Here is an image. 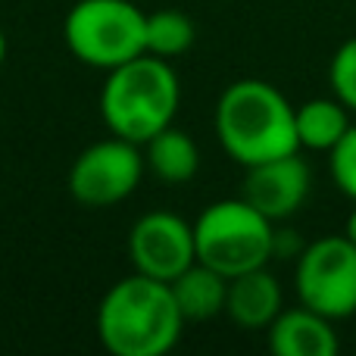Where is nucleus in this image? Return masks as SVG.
Here are the masks:
<instances>
[{
  "label": "nucleus",
  "mask_w": 356,
  "mask_h": 356,
  "mask_svg": "<svg viewBox=\"0 0 356 356\" xmlns=\"http://www.w3.org/2000/svg\"><path fill=\"white\" fill-rule=\"evenodd\" d=\"M181 328L172 284L141 272L116 282L97 307V334L116 356H163L178 344Z\"/></svg>",
  "instance_id": "nucleus-1"
},
{
  "label": "nucleus",
  "mask_w": 356,
  "mask_h": 356,
  "mask_svg": "<svg viewBox=\"0 0 356 356\" xmlns=\"http://www.w3.org/2000/svg\"><path fill=\"white\" fill-rule=\"evenodd\" d=\"M216 135L222 150L244 169L300 150L291 100L259 79L232 81L222 91L216 104Z\"/></svg>",
  "instance_id": "nucleus-2"
},
{
  "label": "nucleus",
  "mask_w": 356,
  "mask_h": 356,
  "mask_svg": "<svg viewBox=\"0 0 356 356\" xmlns=\"http://www.w3.org/2000/svg\"><path fill=\"white\" fill-rule=\"evenodd\" d=\"M178 100H181V85L169 60L141 54L110 69L100 91V113L116 138L147 144L156 131L172 125Z\"/></svg>",
  "instance_id": "nucleus-3"
},
{
  "label": "nucleus",
  "mask_w": 356,
  "mask_h": 356,
  "mask_svg": "<svg viewBox=\"0 0 356 356\" xmlns=\"http://www.w3.org/2000/svg\"><path fill=\"white\" fill-rule=\"evenodd\" d=\"M272 238H275V222L244 197L209 203L194 222L197 259L225 278L269 263Z\"/></svg>",
  "instance_id": "nucleus-4"
},
{
  "label": "nucleus",
  "mask_w": 356,
  "mask_h": 356,
  "mask_svg": "<svg viewBox=\"0 0 356 356\" xmlns=\"http://www.w3.org/2000/svg\"><path fill=\"white\" fill-rule=\"evenodd\" d=\"M72 56L94 69H116L147 54V13L131 0H79L63 22Z\"/></svg>",
  "instance_id": "nucleus-5"
},
{
  "label": "nucleus",
  "mask_w": 356,
  "mask_h": 356,
  "mask_svg": "<svg viewBox=\"0 0 356 356\" xmlns=\"http://www.w3.org/2000/svg\"><path fill=\"white\" fill-rule=\"evenodd\" d=\"M303 307L341 322L356 313V244L347 234H328L303 247L294 269Z\"/></svg>",
  "instance_id": "nucleus-6"
},
{
  "label": "nucleus",
  "mask_w": 356,
  "mask_h": 356,
  "mask_svg": "<svg viewBox=\"0 0 356 356\" xmlns=\"http://www.w3.org/2000/svg\"><path fill=\"white\" fill-rule=\"evenodd\" d=\"M138 147L141 144L116 135L85 147L69 169V194L81 207L91 209H104L125 200L141 184L144 166H147Z\"/></svg>",
  "instance_id": "nucleus-7"
},
{
  "label": "nucleus",
  "mask_w": 356,
  "mask_h": 356,
  "mask_svg": "<svg viewBox=\"0 0 356 356\" xmlns=\"http://www.w3.org/2000/svg\"><path fill=\"white\" fill-rule=\"evenodd\" d=\"M129 253L141 275L172 282L191 263H197L194 225H188L181 216L166 213V209L147 213L131 228Z\"/></svg>",
  "instance_id": "nucleus-8"
},
{
  "label": "nucleus",
  "mask_w": 356,
  "mask_h": 356,
  "mask_svg": "<svg viewBox=\"0 0 356 356\" xmlns=\"http://www.w3.org/2000/svg\"><path fill=\"white\" fill-rule=\"evenodd\" d=\"M309 184H313V175H309V166L303 163V156L284 154L275 156V160L247 166L244 194L241 197L247 203H253L263 216H269L272 222H282L307 203Z\"/></svg>",
  "instance_id": "nucleus-9"
},
{
  "label": "nucleus",
  "mask_w": 356,
  "mask_h": 356,
  "mask_svg": "<svg viewBox=\"0 0 356 356\" xmlns=\"http://www.w3.org/2000/svg\"><path fill=\"white\" fill-rule=\"evenodd\" d=\"M269 350L275 356H334L341 350L334 319L309 307L282 309L269 328Z\"/></svg>",
  "instance_id": "nucleus-10"
},
{
  "label": "nucleus",
  "mask_w": 356,
  "mask_h": 356,
  "mask_svg": "<svg viewBox=\"0 0 356 356\" xmlns=\"http://www.w3.org/2000/svg\"><path fill=\"white\" fill-rule=\"evenodd\" d=\"M282 284L266 266L241 275L228 278V297H225V313L234 325L247 328V332H259L269 328L275 322V316L282 313Z\"/></svg>",
  "instance_id": "nucleus-11"
},
{
  "label": "nucleus",
  "mask_w": 356,
  "mask_h": 356,
  "mask_svg": "<svg viewBox=\"0 0 356 356\" xmlns=\"http://www.w3.org/2000/svg\"><path fill=\"white\" fill-rule=\"evenodd\" d=\"M175 303L181 309L184 322H207L216 319L219 313H225V297H228V278L222 272L203 266L200 259L191 263L181 275H175L172 282Z\"/></svg>",
  "instance_id": "nucleus-12"
},
{
  "label": "nucleus",
  "mask_w": 356,
  "mask_h": 356,
  "mask_svg": "<svg viewBox=\"0 0 356 356\" xmlns=\"http://www.w3.org/2000/svg\"><path fill=\"white\" fill-rule=\"evenodd\" d=\"M144 147H147L144 163L163 184H184L200 169V150H197L194 138L175 125L156 131Z\"/></svg>",
  "instance_id": "nucleus-13"
},
{
  "label": "nucleus",
  "mask_w": 356,
  "mask_h": 356,
  "mask_svg": "<svg viewBox=\"0 0 356 356\" xmlns=\"http://www.w3.org/2000/svg\"><path fill=\"white\" fill-rule=\"evenodd\" d=\"M294 122L300 147L319 150V154H328L353 125L350 110L338 97H313L307 104L294 106Z\"/></svg>",
  "instance_id": "nucleus-14"
},
{
  "label": "nucleus",
  "mask_w": 356,
  "mask_h": 356,
  "mask_svg": "<svg viewBox=\"0 0 356 356\" xmlns=\"http://www.w3.org/2000/svg\"><path fill=\"white\" fill-rule=\"evenodd\" d=\"M197 29L184 13L178 10H156L147 16V54L172 60L191 50Z\"/></svg>",
  "instance_id": "nucleus-15"
},
{
  "label": "nucleus",
  "mask_w": 356,
  "mask_h": 356,
  "mask_svg": "<svg viewBox=\"0 0 356 356\" xmlns=\"http://www.w3.org/2000/svg\"><path fill=\"white\" fill-rule=\"evenodd\" d=\"M328 81H332V94L356 113V38H347L332 56L328 66Z\"/></svg>",
  "instance_id": "nucleus-16"
},
{
  "label": "nucleus",
  "mask_w": 356,
  "mask_h": 356,
  "mask_svg": "<svg viewBox=\"0 0 356 356\" xmlns=\"http://www.w3.org/2000/svg\"><path fill=\"white\" fill-rule=\"evenodd\" d=\"M328 169H332V178L341 188V194L356 203V122L328 150Z\"/></svg>",
  "instance_id": "nucleus-17"
},
{
  "label": "nucleus",
  "mask_w": 356,
  "mask_h": 356,
  "mask_svg": "<svg viewBox=\"0 0 356 356\" xmlns=\"http://www.w3.org/2000/svg\"><path fill=\"white\" fill-rule=\"evenodd\" d=\"M303 241L297 238L294 232H291V228H284V232H278L275 228V238H272V257H300L303 253Z\"/></svg>",
  "instance_id": "nucleus-18"
},
{
  "label": "nucleus",
  "mask_w": 356,
  "mask_h": 356,
  "mask_svg": "<svg viewBox=\"0 0 356 356\" xmlns=\"http://www.w3.org/2000/svg\"><path fill=\"white\" fill-rule=\"evenodd\" d=\"M344 234H347V238H350V241H353V244H356V207H353V213H350V216H347V225H344Z\"/></svg>",
  "instance_id": "nucleus-19"
},
{
  "label": "nucleus",
  "mask_w": 356,
  "mask_h": 356,
  "mask_svg": "<svg viewBox=\"0 0 356 356\" xmlns=\"http://www.w3.org/2000/svg\"><path fill=\"white\" fill-rule=\"evenodd\" d=\"M6 60V35H3V29H0V63Z\"/></svg>",
  "instance_id": "nucleus-20"
}]
</instances>
